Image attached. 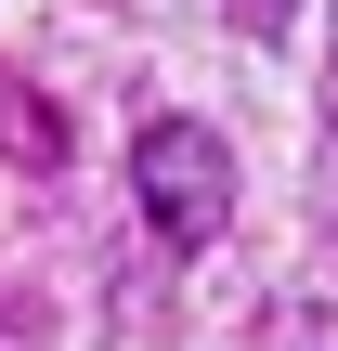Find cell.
<instances>
[{"instance_id":"6da1fadb","label":"cell","mask_w":338,"mask_h":351,"mask_svg":"<svg viewBox=\"0 0 338 351\" xmlns=\"http://www.w3.org/2000/svg\"><path fill=\"white\" fill-rule=\"evenodd\" d=\"M130 182H143V221H156V247H208L221 221H234V156H221V130L208 117H143V143H130Z\"/></svg>"},{"instance_id":"7a4b0ae2","label":"cell","mask_w":338,"mask_h":351,"mask_svg":"<svg viewBox=\"0 0 338 351\" xmlns=\"http://www.w3.org/2000/svg\"><path fill=\"white\" fill-rule=\"evenodd\" d=\"M0 351H13V339H0Z\"/></svg>"}]
</instances>
